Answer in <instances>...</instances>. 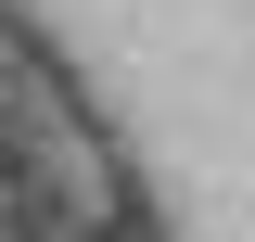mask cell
<instances>
[{"label":"cell","instance_id":"6da1fadb","mask_svg":"<svg viewBox=\"0 0 255 242\" xmlns=\"http://www.w3.org/2000/svg\"><path fill=\"white\" fill-rule=\"evenodd\" d=\"M0 242H166L128 127L26 0H0Z\"/></svg>","mask_w":255,"mask_h":242}]
</instances>
